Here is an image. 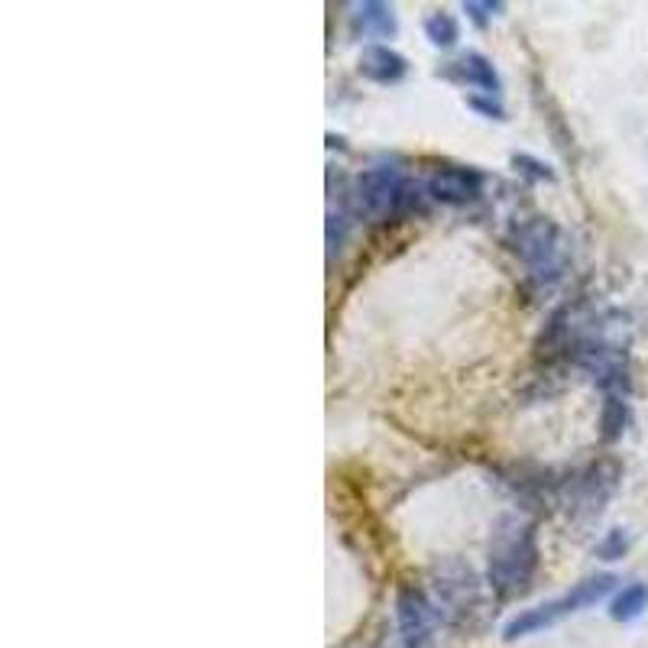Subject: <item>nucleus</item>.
<instances>
[{"label": "nucleus", "mask_w": 648, "mask_h": 648, "mask_svg": "<svg viewBox=\"0 0 648 648\" xmlns=\"http://www.w3.org/2000/svg\"><path fill=\"white\" fill-rule=\"evenodd\" d=\"M629 545H633V538H629V531L626 529H613L606 531V538L596 545V554L603 558V561H619L626 551H629Z\"/></svg>", "instance_id": "obj_15"}, {"label": "nucleus", "mask_w": 648, "mask_h": 648, "mask_svg": "<svg viewBox=\"0 0 648 648\" xmlns=\"http://www.w3.org/2000/svg\"><path fill=\"white\" fill-rule=\"evenodd\" d=\"M626 425H629V403H626V396H606L603 413H600V438L606 444H613V441L623 438Z\"/></svg>", "instance_id": "obj_13"}, {"label": "nucleus", "mask_w": 648, "mask_h": 648, "mask_svg": "<svg viewBox=\"0 0 648 648\" xmlns=\"http://www.w3.org/2000/svg\"><path fill=\"white\" fill-rule=\"evenodd\" d=\"M425 191L441 205H468L473 198H480L483 176L468 166H438L425 178Z\"/></svg>", "instance_id": "obj_7"}, {"label": "nucleus", "mask_w": 648, "mask_h": 648, "mask_svg": "<svg viewBox=\"0 0 648 648\" xmlns=\"http://www.w3.org/2000/svg\"><path fill=\"white\" fill-rule=\"evenodd\" d=\"M438 613L441 616H464L476 606V578L471 574V568H454V574H441L438 578Z\"/></svg>", "instance_id": "obj_8"}, {"label": "nucleus", "mask_w": 648, "mask_h": 648, "mask_svg": "<svg viewBox=\"0 0 648 648\" xmlns=\"http://www.w3.org/2000/svg\"><path fill=\"white\" fill-rule=\"evenodd\" d=\"M471 108H476V111H483L486 118H503V108L490 98V101H483V98H471Z\"/></svg>", "instance_id": "obj_19"}, {"label": "nucleus", "mask_w": 648, "mask_h": 648, "mask_svg": "<svg viewBox=\"0 0 648 648\" xmlns=\"http://www.w3.org/2000/svg\"><path fill=\"white\" fill-rule=\"evenodd\" d=\"M438 606L418 587H399L396 593V648H431L438 629Z\"/></svg>", "instance_id": "obj_5"}, {"label": "nucleus", "mask_w": 648, "mask_h": 648, "mask_svg": "<svg viewBox=\"0 0 648 648\" xmlns=\"http://www.w3.org/2000/svg\"><path fill=\"white\" fill-rule=\"evenodd\" d=\"M613 587H616V578H613V574L587 578V581L574 584L568 593H561V596H554V600H548V603H538V606H531V609L516 613V616L503 626V639H506V642H516V639H526L531 633H541V629L554 626L558 619L574 616V613L587 609L593 603H600Z\"/></svg>", "instance_id": "obj_2"}, {"label": "nucleus", "mask_w": 648, "mask_h": 648, "mask_svg": "<svg viewBox=\"0 0 648 648\" xmlns=\"http://www.w3.org/2000/svg\"><path fill=\"white\" fill-rule=\"evenodd\" d=\"M619 464L616 461H600L590 464L587 471L581 473L578 480H571V513L578 519H593L603 513L606 499L616 493L619 486Z\"/></svg>", "instance_id": "obj_6"}, {"label": "nucleus", "mask_w": 648, "mask_h": 648, "mask_svg": "<svg viewBox=\"0 0 648 648\" xmlns=\"http://www.w3.org/2000/svg\"><path fill=\"white\" fill-rule=\"evenodd\" d=\"M535 568H538V545H535L531 523L519 519V516L503 519L493 535V545H490V571H486L490 587L503 600L526 593Z\"/></svg>", "instance_id": "obj_1"}, {"label": "nucleus", "mask_w": 648, "mask_h": 648, "mask_svg": "<svg viewBox=\"0 0 648 648\" xmlns=\"http://www.w3.org/2000/svg\"><path fill=\"white\" fill-rule=\"evenodd\" d=\"M406 72H409L406 56H399L389 46H380L376 43V46H366L363 56H360V75L370 78V81H376V85H396V81L406 78Z\"/></svg>", "instance_id": "obj_10"}, {"label": "nucleus", "mask_w": 648, "mask_h": 648, "mask_svg": "<svg viewBox=\"0 0 648 648\" xmlns=\"http://www.w3.org/2000/svg\"><path fill=\"white\" fill-rule=\"evenodd\" d=\"M351 201L360 218L386 221L409 205V182L396 166H373L356 176Z\"/></svg>", "instance_id": "obj_3"}, {"label": "nucleus", "mask_w": 648, "mask_h": 648, "mask_svg": "<svg viewBox=\"0 0 648 648\" xmlns=\"http://www.w3.org/2000/svg\"><path fill=\"white\" fill-rule=\"evenodd\" d=\"M344 237H348V221L341 215H328V253L334 256L341 246H344Z\"/></svg>", "instance_id": "obj_18"}, {"label": "nucleus", "mask_w": 648, "mask_h": 648, "mask_svg": "<svg viewBox=\"0 0 648 648\" xmlns=\"http://www.w3.org/2000/svg\"><path fill=\"white\" fill-rule=\"evenodd\" d=\"M513 166H516V173H523L526 178H535V182H554L551 166L541 163V160H535L529 153H516V156H513Z\"/></svg>", "instance_id": "obj_16"}, {"label": "nucleus", "mask_w": 648, "mask_h": 648, "mask_svg": "<svg viewBox=\"0 0 648 648\" xmlns=\"http://www.w3.org/2000/svg\"><path fill=\"white\" fill-rule=\"evenodd\" d=\"M425 40L438 50H451L461 40V26L448 10H435L425 17Z\"/></svg>", "instance_id": "obj_14"}, {"label": "nucleus", "mask_w": 648, "mask_h": 648, "mask_svg": "<svg viewBox=\"0 0 648 648\" xmlns=\"http://www.w3.org/2000/svg\"><path fill=\"white\" fill-rule=\"evenodd\" d=\"M354 26L363 30L366 36H396V13L389 3H380V0H370V3H360L354 13Z\"/></svg>", "instance_id": "obj_11"}, {"label": "nucleus", "mask_w": 648, "mask_h": 648, "mask_svg": "<svg viewBox=\"0 0 648 648\" xmlns=\"http://www.w3.org/2000/svg\"><path fill=\"white\" fill-rule=\"evenodd\" d=\"M444 78L458 81V85H471V88H480L483 95L496 98L503 91V81H499V72L493 68V62L480 53H468L461 59L448 62L444 68Z\"/></svg>", "instance_id": "obj_9"}, {"label": "nucleus", "mask_w": 648, "mask_h": 648, "mask_svg": "<svg viewBox=\"0 0 648 648\" xmlns=\"http://www.w3.org/2000/svg\"><path fill=\"white\" fill-rule=\"evenodd\" d=\"M499 10H503L499 0H468V3H464V13L471 17L476 26H486L490 17H496Z\"/></svg>", "instance_id": "obj_17"}, {"label": "nucleus", "mask_w": 648, "mask_h": 648, "mask_svg": "<svg viewBox=\"0 0 648 648\" xmlns=\"http://www.w3.org/2000/svg\"><path fill=\"white\" fill-rule=\"evenodd\" d=\"M646 609H648L646 584H629V587H623L616 596H613V603H609V616H613L616 623H633V619H639Z\"/></svg>", "instance_id": "obj_12"}, {"label": "nucleus", "mask_w": 648, "mask_h": 648, "mask_svg": "<svg viewBox=\"0 0 648 648\" xmlns=\"http://www.w3.org/2000/svg\"><path fill=\"white\" fill-rule=\"evenodd\" d=\"M516 250H519V256H523V263H526L535 283H554V279H561V273L568 266L564 234L545 218H535L531 224L519 231Z\"/></svg>", "instance_id": "obj_4"}]
</instances>
